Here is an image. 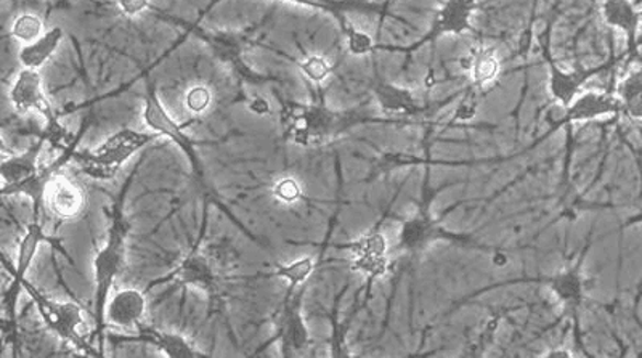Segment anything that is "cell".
<instances>
[{
	"label": "cell",
	"instance_id": "obj_1",
	"mask_svg": "<svg viewBox=\"0 0 642 358\" xmlns=\"http://www.w3.org/2000/svg\"><path fill=\"white\" fill-rule=\"evenodd\" d=\"M137 165L132 169L131 176L124 180L120 193L111 204L110 227H108L105 245L97 253L93 259V281H95V293H93V315H95V329H93L90 339H97V347L105 354L103 346H105V309L108 299H110L111 290H113L114 281L123 273L124 267L127 262V239H128V224L126 215H124V204L128 190H131L132 182H134L135 172L138 169Z\"/></svg>",
	"mask_w": 642,
	"mask_h": 358
},
{
	"label": "cell",
	"instance_id": "obj_2",
	"mask_svg": "<svg viewBox=\"0 0 642 358\" xmlns=\"http://www.w3.org/2000/svg\"><path fill=\"white\" fill-rule=\"evenodd\" d=\"M360 110H333L325 103H300L281 100L280 126L283 138L302 148L331 144L350 128L374 123Z\"/></svg>",
	"mask_w": 642,
	"mask_h": 358
},
{
	"label": "cell",
	"instance_id": "obj_3",
	"mask_svg": "<svg viewBox=\"0 0 642 358\" xmlns=\"http://www.w3.org/2000/svg\"><path fill=\"white\" fill-rule=\"evenodd\" d=\"M142 120H144L145 126L150 128V131L155 132V134L162 135V137L169 138L172 144H176L177 147L182 149L183 155L187 156L189 159L190 166H192V170L194 177H196L198 183H200L201 190L204 191V197L206 200H210L211 203H214L215 206H218V210L224 212L227 215L228 221L235 225L236 228H239L249 239L252 242L260 243V239L257 236L252 235L241 222L238 221V217L225 208L224 204L221 203L217 197L211 190L210 183H207V176H206V168H204L203 161H201L200 156H198L196 152V142L187 134L185 126L180 124L179 121L173 120L171 113L166 110L165 103L161 102L158 96V89H156V85H153L151 81H147V92H145V100H144V113H142Z\"/></svg>",
	"mask_w": 642,
	"mask_h": 358
},
{
	"label": "cell",
	"instance_id": "obj_4",
	"mask_svg": "<svg viewBox=\"0 0 642 358\" xmlns=\"http://www.w3.org/2000/svg\"><path fill=\"white\" fill-rule=\"evenodd\" d=\"M211 201H204L203 214H201L200 231L192 248L177 262L171 272L155 278L145 288L151 291L153 288L165 287V284L177 283L179 287H192L203 291L210 302V314H218L222 307V278L211 260V257L203 251L204 236H206L207 224H210Z\"/></svg>",
	"mask_w": 642,
	"mask_h": 358
},
{
	"label": "cell",
	"instance_id": "obj_5",
	"mask_svg": "<svg viewBox=\"0 0 642 358\" xmlns=\"http://www.w3.org/2000/svg\"><path fill=\"white\" fill-rule=\"evenodd\" d=\"M156 137L158 134L155 132L148 134V132H138L134 128H121L95 149H90V152L78 149L72 161L78 163L79 168L90 179L108 182L117 176L135 153L147 148L153 141H156Z\"/></svg>",
	"mask_w": 642,
	"mask_h": 358
},
{
	"label": "cell",
	"instance_id": "obj_6",
	"mask_svg": "<svg viewBox=\"0 0 642 358\" xmlns=\"http://www.w3.org/2000/svg\"><path fill=\"white\" fill-rule=\"evenodd\" d=\"M23 291H26L27 295L33 299L48 332L54 333L64 343L75 347L78 353L85 354L87 357L105 356L99 347L93 346L92 339H87L79 333V328L85 325L81 305L72 301L60 302L47 298L27 280H24Z\"/></svg>",
	"mask_w": 642,
	"mask_h": 358
},
{
	"label": "cell",
	"instance_id": "obj_7",
	"mask_svg": "<svg viewBox=\"0 0 642 358\" xmlns=\"http://www.w3.org/2000/svg\"><path fill=\"white\" fill-rule=\"evenodd\" d=\"M10 102L20 113L37 111L45 120L44 137L54 149L64 152L75 135L61 124L60 114L55 111L44 92L43 76L37 69L23 68L10 90Z\"/></svg>",
	"mask_w": 642,
	"mask_h": 358
},
{
	"label": "cell",
	"instance_id": "obj_8",
	"mask_svg": "<svg viewBox=\"0 0 642 358\" xmlns=\"http://www.w3.org/2000/svg\"><path fill=\"white\" fill-rule=\"evenodd\" d=\"M90 127V116H87L82 121L81 127H79L78 134H75V138L69 142L68 147L60 153V156L54 159L50 165L41 166L33 176L27 177L23 182L16 183V186L2 187L3 197H26L31 200V206H33V219L34 221H43V211L45 206V194H47L48 186L52 180L64 172L65 166L75 158V153L78 152L79 144H81L82 137Z\"/></svg>",
	"mask_w": 642,
	"mask_h": 358
},
{
	"label": "cell",
	"instance_id": "obj_9",
	"mask_svg": "<svg viewBox=\"0 0 642 358\" xmlns=\"http://www.w3.org/2000/svg\"><path fill=\"white\" fill-rule=\"evenodd\" d=\"M305 288L307 284L297 291H286L279 318H277L275 333L263 346L259 347L257 353L266 349L270 344L279 343L281 356L293 357L311 346V329H308L304 314H302Z\"/></svg>",
	"mask_w": 642,
	"mask_h": 358
},
{
	"label": "cell",
	"instance_id": "obj_10",
	"mask_svg": "<svg viewBox=\"0 0 642 358\" xmlns=\"http://www.w3.org/2000/svg\"><path fill=\"white\" fill-rule=\"evenodd\" d=\"M350 253V267L353 272L362 273L368 283L385 277L392 270L391 246L380 227L362 233L359 238L342 245Z\"/></svg>",
	"mask_w": 642,
	"mask_h": 358
},
{
	"label": "cell",
	"instance_id": "obj_11",
	"mask_svg": "<svg viewBox=\"0 0 642 358\" xmlns=\"http://www.w3.org/2000/svg\"><path fill=\"white\" fill-rule=\"evenodd\" d=\"M187 34H196L204 44L210 45L217 60L228 66L239 81L249 86H263L272 81L269 76L260 75L256 69L246 64L243 58V41L236 34L227 31H201L196 24H187Z\"/></svg>",
	"mask_w": 642,
	"mask_h": 358
},
{
	"label": "cell",
	"instance_id": "obj_12",
	"mask_svg": "<svg viewBox=\"0 0 642 358\" xmlns=\"http://www.w3.org/2000/svg\"><path fill=\"white\" fill-rule=\"evenodd\" d=\"M442 238H453V236L443 231L439 222L433 221L429 203L425 200L412 217L402 222L397 233V249L409 256H419Z\"/></svg>",
	"mask_w": 642,
	"mask_h": 358
},
{
	"label": "cell",
	"instance_id": "obj_13",
	"mask_svg": "<svg viewBox=\"0 0 642 358\" xmlns=\"http://www.w3.org/2000/svg\"><path fill=\"white\" fill-rule=\"evenodd\" d=\"M547 61L548 69H550L548 87H550L551 97L564 108L572 105V102L583 92V87L589 79L595 78L596 75H600L606 69L613 68L617 64L616 58L612 57L607 64L592 66V68L578 66V68L564 69L554 61L548 48Z\"/></svg>",
	"mask_w": 642,
	"mask_h": 358
},
{
	"label": "cell",
	"instance_id": "obj_14",
	"mask_svg": "<svg viewBox=\"0 0 642 358\" xmlns=\"http://www.w3.org/2000/svg\"><path fill=\"white\" fill-rule=\"evenodd\" d=\"M111 343L114 344H147L155 347L156 350L168 358H200L206 357L201 353L193 340L180 335V333L165 332V329L153 328V326L142 325L135 329L132 335L110 336Z\"/></svg>",
	"mask_w": 642,
	"mask_h": 358
},
{
	"label": "cell",
	"instance_id": "obj_15",
	"mask_svg": "<svg viewBox=\"0 0 642 358\" xmlns=\"http://www.w3.org/2000/svg\"><path fill=\"white\" fill-rule=\"evenodd\" d=\"M617 114H621V103L616 89H607L604 92L586 90L579 93L572 105L565 108L564 116L554 126H572L575 123H586Z\"/></svg>",
	"mask_w": 642,
	"mask_h": 358
},
{
	"label": "cell",
	"instance_id": "obj_16",
	"mask_svg": "<svg viewBox=\"0 0 642 358\" xmlns=\"http://www.w3.org/2000/svg\"><path fill=\"white\" fill-rule=\"evenodd\" d=\"M477 9L478 0H446L419 44L436 43L440 37L461 36L472 31V16Z\"/></svg>",
	"mask_w": 642,
	"mask_h": 358
},
{
	"label": "cell",
	"instance_id": "obj_17",
	"mask_svg": "<svg viewBox=\"0 0 642 358\" xmlns=\"http://www.w3.org/2000/svg\"><path fill=\"white\" fill-rule=\"evenodd\" d=\"M148 301L147 291L137 288H123L116 293H111L105 309V325L113 328L128 329L135 332L138 326L144 325L147 315Z\"/></svg>",
	"mask_w": 642,
	"mask_h": 358
},
{
	"label": "cell",
	"instance_id": "obj_18",
	"mask_svg": "<svg viewBox=\"0 0 642 358\" xmlns=\"http://www.w3.org/2000/svg\"><path fill=\"white\" fill-rule=\"evenodd\" d=\"M45 204L60 221H76L86 212L87 193L85 187L60 172L48 186Z\"/></svg>",
	"mask_w": 642,
	"mask_h": 358
},
{
	"label": "cell",
	"instance_id": "obj_19",
	"mask_svg": "<svg viewBox=\"0 0 642 358\" xmlns=\"http://www.w3.org/2000/svg\"><path fill=\"white\" fill-rule=\"evenodd\" d=\"M604 22L607 26L616 27L627 37V64H631L638 57L640 51V24L642 12L634 7L631 0H604L600 7Z\"/></svg>",
	"mask_w": 642,
	"mask_h": 358
},
{
	"label": "cell",
	"instance_id": "obj_20",
	"mask_svg": "<svg viewBox=\"0 0 642 358\" xmlns=\"http://www.w3.org/2000/svg\"><path fill=\"white\" fill-rule=\"evenodd\" d=\"M373 96L385 118H418L426 111L413 90L394 82L378 81L373 87Z\"/></svg>",
	"mask_w": 642,
	"mask_h": 358
},
{
	"label": "cell",
	"instance_id": "obj_21",
	"mask_svg": "<svg viewBox=\"0 0 642 358\" xmlns=\"http://www.w3.org/2000/svg\"><path fill=\"white\" fill-rule=\"evenodd\" d=\"M461 69L470 78L471 86L475 89L493 85L502 75V58L498 52L491 45H478L471 48L460 61Z\"/></svg>",
	"mask_w": 642,
	"mask_h": 358
},
{
	"label": "cell",
	"instance_id": "obj_22",
	"mask_svg": "<svg viewBox=\"0 0 642 358\" xmlns=\"http://www.w3.org/2000/svg\"><path fill=\"white\" fill-rule=\"evenodd\" d=\"M548 288L551 293L556 295L559 301L571 309V311H577L579 305L583 304L586 291V280L583 277L582 267L579 264L575 266H567L559 272L551 275L547 280Z\"/></svg>",
	"mask_w": 642,
	"mask_h": 358
},
{
	"label": "cell",
	"instance_id": "obj_23",
	"mask_svg": "<svg viewBox=\"0 0 642 358\" xmlns=\"http://www.w3.org/2000/svg\"><path fill=\"white\" fill-rule=\"evenodd\" d=\"M47 138L41 134L40 141L34 142L30 148L24 149L20 155L7 156L0 165V176H2V187L16 186L23 182L27 177L36 174L41 169L40 158L43 153Z\"/></svg>",
	"mask_w": 642,
	"mask_h": 358
},
{
	"label": "cell",
	"instance_id": "obj_24",
	"mask_svg": "<svg viewBox=\"0 0 642 358\" xmlns=\"http://www.w3.org/2000/svg\"><path fill=\"white\" fill-rule=\"evenodd\" d=\"M286 2L331 13L336 22L347 16V13L381 15L387 10V3L371 2V0H286Z\"/></svg>",
	"mask_w": 642,
	"mask_h": 358
},
{
	"label": "cell",
	"instance_id": "obj_25",
	"mask_svg": "<svg viewBox=\"0 0 642 358\" xmlns=\"http://www.w3.org/2000/svg\"><path fill=\"white\" fill-rule=\"evenodd\" d=\"M64 37L65 33L61 27H50V30L45 31L44 36H41L40 40L23 45L20 48V64H22L23 68L37 69L40 71L54 57Z\"/></svg>",
	"mask_w": 642,
	"mask_h": 358
},
{
	"label": "cell",
	"instance_id": "obj_26",
	"mask_svg": "<svg viewBox=\"0 0 642 358\" xmlns=\"http://www.w3.org/2000/svg\"><path fill=\"white\" fill-rule=\"evenodd\" d=\"M621 103V114L633 121H642V65L628 72L616 87Z\"/></svg>",
	"mask_w": 642,
	"mask_h": 358
},
{
	"label": "cell",
	"instance_id": "obj_27",
	"mask_svg": "<svg viewBox=\"0 0 642 358\" xmlns=\"http://www.w3.org/2000/svg\"><path fill=\"white\" fill-rule=\"evenodd\" d=\"M315 270H317V259L304 256L288 264H279L273 272L269 273V277H279L286 281V291H297L307 284L308 278L314 275Z\"/></svg>",
	"mask_w": 642,
	"mask_h": 358
},
{
	"label": "cell",
	"instance_id": "obj_28",
	"mask_svg": "<svg viewBox=\"0 0 642 358\" xmlns=\"http://www.w3.org/2000/svg\"><path fill=\"white\" fill-rule=\"evenodd\" d=\"M44 20L34 12L19 13L13 20L12 31H10L13 40L23 45L34 43V41L44 36Z\"/></svg>",
	"mask_w": 642,
	"mask_h": 358
},
{
	"label": "cell",
	"instance_id": "obj_29",
	"mask_svg": "<svg viewBox=\"0 0 642 358\" xmlns=\"http://www.w3.org/2000/svg\"><path fill=\"white\" fill-rule=\"evenodd\" d=\"M338 23L343 37H346L347 51H349L350 55L363 57V55H370L376 51V43H374L373 37L353 26V23L347 16H343Z\"/></svg>",
	"mask_w": 642,
	"mask_h": 358
},
{
	"label": "cell",
	"instance_id": "obj_30",
	"mask_svg": "<svg viewBox=\"0 0 642 358\" xmlns=\"http://www.w3.org/2000/svg\"><path fill=\"white\" fill-rule=\"evenodd\" d=\"M297 66L302 71V75L320 89L326 81H328L329 76L333 75L335 71V66L329 64L325 57L322 55H308V57L302 58V60L296 61Z\"/></svg>",
	"mask_w": 642,
	"mask_h": 358
},
{
	"label": "cell",
	"instance_id": "obj_31",
	"mask_svg": "<svg viewBox=\"0 0 642 358\" xmlns=\"http://www.w3.org/2000/svg\"><path fill=\"white\" fill-rule=\"evenodd\" d=\"M213 105V93L206 86H193L185 96V107L194 116L206 113Z\"/></svg>",
	"mask_w": 642,
	"mask_h": 358
},
{
	"label": "cell",
	"instance_id": "obj_32",
	"mask_svg": "<svg viewBox=\"0 0 642 358\" xmlns=\"http://www.w3.org/2000/svg\"><path fill=\"white\" fill-rule=\"evenodd\" d=\"M272 193L277 200L284 204L297 203L304 197L300 180L294 179V177H283V179L277 180L275 186L272 187Z\"/></svg>",
	"mask_w": 642,
	"mask_h": 358
},
{
	"label": "cell",
	"instance_id": "obj_33",
	"mask_svg": "<svg viewBox=\"0 0 642 358\" xmlns=\"http://www.w3.org/2000/svg\"><path fill=\"white\" fill-rule=\"evenodd\" d=\"M477 90L474 86H470L468 92L464 93L461 102L458 103L457 111L453 114V121H460V123H466V121L474 120L477 114L478 96Z\"/></svg>",
	"mask_w": 642,
	"mask_h": 358
},
{
	"label": "cell",
	"instance_id": "obj_34",
	"mask_svg": "<svg viewBox=\"0 0 642 358\" xmlns=\"http://www.w3.org/2000/svg\"><path fill=\"white\" fill-rule=\"evenodd\" d=\"M116 3L124 16L135 19L145 10L150 9L151 0H116Z\"/></svg>",
	"mask_w": 642,
	"mask_h": 358
},
{
	"label": "cell",
	"instance_id": "obj_35",
	"mask_svg": "<svg viewBox=\"0 0 642 358\" xmlns=\"http://www.w3.org/2000/svg\"><path fill=\"white\" fill-rule=\"evenodd\" d=\"M248 110L257 114V116H267V114L272 113L270 103L266 99H262V97H255V99L249 100Z\"/></svg>",
	"mask_w": 642,
	"mask_h": 358
},
{
	"label": "cell",
	"instance_id": "obj_36",
	"mask_svg": "<svg viewBox=\"0 0 642 358\" xmlns=\"http://www.w3.org/2000/svg\"><path fill=\"white\" fill-rule=\"evenodd\" d=\"M547 357H572V354L568 350H553V353L547 354Z\"/></svg>",
	"mask_w": 642,
	"mask_h": 358
}]
</instances>
